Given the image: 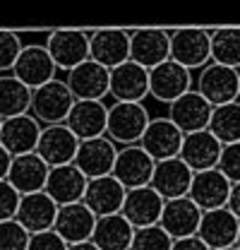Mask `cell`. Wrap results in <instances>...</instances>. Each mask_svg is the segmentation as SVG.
Here are the masks:
<instances>
[{
    "mask_svg": "<svg viewBox=\"0 0 240 250\" xmlns=\"http://www.w3.org/2000/svg\"><path fill=\"white\" fill-rule=\"evenodd\" d=\"M27 250H67V243L60 238L53 229H48V231L31 233Z\"/></svg>",
    "mask_w": 240,
    "mask_h": 250,
    "instance_id": "cell-39",
    "label": "cell"
},
{
    "mask_svg": "<svg viewBox=\"0 0 240 250\" xmlns=\"http://www.w3.org/2000/svg\"><path fill=\"white\" fill-rule=\"evenodd\" d=\"M211 106L209 101L197 94L195 89L187 94H182L178 101H173L168 106V121L178 127L182 135H190V132H202L209 127V121H211Z\"/></svg>",
    "mask_w": 240,
    "mask_h": 250,
    "instance_id": "cell-12",
    "label": "cell"
},
{
    "mask_svg": "<svg viewBox=\"0 0 240 250\" xmlns=\"http://www.w3.org/2000/svg\"><path fill=\"white\" fill-rule=\"evenodd\" d=\"M46 51L58 70H75L77 65L89 61V34L75 29L53 31L46 41Z\"/></svg>",
    "mask_w": 240,
    "mask_h": 250,
    "instance_id": "cell-9",
    "label": "cell"
},
{
    "mask_svg": "<svg viewBox=\"0 0 240 250\" xmlns=\"http://www.w3.org/2000/svg\"><path fill=\"white\" fill-rule=\"evenodd\" d=\"M223 250H238V248H236V246H233V248H223Z\"/></svg>",
    "mask_w": 240,
    "mask_h": 250,
    "instance_id": "cell-45",
    "label": "cell"
},
{
    "mask_svg": "<svg viewBox=\"0 0 240 250\" xmlns=\"http://www.w3.org/2000/svg\"><path fill=\"white\" fill-rule=\"evenodd\" d=\"M200 221H202V209L190 197H178V200L163 202V212H161L159 226L173 241H180V238L197 236Z\"/></svg>",
    "mask_w": 240,
    "mask_h": 250,
    "instance_id": "cell-22",
    "label": "cell"
},
{
    "mask_svg": "<svg viewBox=\"0 0 240 250\" xmlns=\"http://www.w3.org/2000/svg\"><path fill=\"white\" fill-rule=\"evenodd\" d=\"M192 92V72L171 58L149 70V96L171 106L182 94Z\"/></svg>",
    "mask_w": 240,
    "mask_h": 250,
    "instance_id": "cell-7",
    "label": "cell"
},
{
    "mask_svg": "<svg viewBox=\"0 0 240 250\" xmlns=\"http://www.w3.org/2000/svg\"><path fill=\"white\" fill-rule=\"evenodd\" d=\"M211 62L240 70V29L223 27L211 31Z\"/></svg>",
    "mask_w": 240,
    "mask_h": 250,
    "instance_id": "cell-33",
    "label": "cell"
},
{
    "mask_svg": "<svg viewBox=\"0 0 240 250\" xmlns=\"http://www.w3.org/2000/svg\"><path fill=\"white\" fill-rule=\"evenodd\" d=\"M231 188H233V183L219 168H211V171H202V173L192 176L187 197L202 212H211V209H221V207L228 205Z\"/></svg>",
    "mask_w": 240,
    "mask_h": 250,
    "instance_id": "cell-16",
    "label": "cell"
},
{
    "mask_svg": "<svg viewBox=\"0 0 240 250\" xmlns=\"http://www.w3.org/2000/svg\"><path fill=\"white\" fill-rule=\"evenodd\" d=\"M171 58V31L163 29H137L130 31V61L144 70Z\"/></svg>",
    "mask_w": 240,
    "mask_h": 250,
    "instance_id": "cell-11",
    "label": "cell"
},
{
    "mask_svg": "<svg viewBox=\"0 0 240 250\" xmlns=\"http://www.w3.org/2000/svg\"><path fill=\"white\" fill-rule=\"evenodd\" d=\"M94 226H96L94 212L84 202H75V205H67V207H58L53 231L67 246H77V243L91 241Z\"/></svg>",
    "mask_w": 240,
    "mask_h": 250,
    "instance_id": "cell-24",
    "label": "cell"
},
{
    "mask_svg": "<svg viewBox=\"0 0 240 250\" xmlns=\"http://www.w3.org/2000/svg\"><path fill=\"white\" fill-rule=\"evenodd\" d=\"M31 89L12 75H0V118H15L29 113Z\"/></svg>",
    "mask_w": 240,
    "mask_h": 250,
    "instance_id": "cell-31",
    "label": "cell"
},
{
    "mask_svg": "<svg viewBox=\"0 0 240 250\" xmlns=\"http://www.w3.org/2000/svg\"><path fill=\"white\" fill-rule=\"evenodd\" d=\"M238 231H240V221L233 217V212L228 207H221V209L202 212L197 238L209 250H223L236 246Z\"/></svg>",
    "mask_w": 240,
    "mask_h": 250,
    "instance_id": "cell-17",
    "label": "cell"
},
{
    "mask_svg": "<svg viewBox=\"0 0 240 250\" xmlns=\"http://www.w3.org/2000/svg\"><path fill=\"white\" fill-rule=\"evenodd\" d=\"M132 236L135 229L130 226V221L122 214H111V217L96 219L91 243L99 250H130Z\"/></svg>",
    "mask_w": 240,
    "mask_h": 250,
    "instance_id": "cell-30",
    "label": "cell"
},
{
    "mask_svg": "<svg viewBox=\"0 0 240 250\" xmlns=\"http://www.w3.org/2000/svg\"><path fill=\"white\" fill-rule=\"evenodd\" d=\"M108 82H111V70L101 67L99 62L84 61L75 70L67 72V89L75 96V101H103L108 94Z\"/></svg>",
    "mask_w": 240,
    "mask_h": 250,
    "instance_id": "cell-13",
    "label": "cell"
},
{
    "mask_svg": "<svg viewBox=\"0 0 240 250\" xmlns=\"http://www.w3.org/2000/svg\"><path fill=\"white\" fill-rule=\"evenodd\" d=\"M116 154H118V147L103 135V137L80 142V149H77V156H75L72 164L82 171V176L87 181H94V178L111 176L113 164H116Z\"/></svg>",
    "mask_w": 240,
    "mask_h": 250,
    "instance_id": "cell-14",
    "label": "cell"
},
{
    "mask_svg": "<svg viewBox=\"0 0 240 250\" xmlns=\"http://www.w3.org/2000/svg\"><path fill=\"white\" fill-rule=\"evenodd\" d=\"M22 39L15 31H0V75H10L22 51Z\"/></svg>",
    "mask_w": 240,
    "mask_h": 250,
    "instance_id": "cell-36",
    "label": "cell"
},
{
    "mask_svg": "<svg viewBox=\"0 0 240 250\" xmlns=\"http://www.w3.org/2000/svg\"><path fill=\"white\" fill-rule=\"evenodd\" d=\"M236 248L240 250V231H238V238H236Z\"/></svg>",
    "mask_w": 240,
    "mask_h": 250,
    "instance_id": "cell-44",
    "label": "cell"
},
{
    "mask_svg": "<svg viewBox=\"0 0 240 250\" xmlns=\"http://www.w3.org/2000/svg\"><path fill=\"white\" fill-rule=\"evenodd\" d=\"M48 171L51 168L31 152V154L12 156V164H10V171H7L5 181L20 195H31V192H41L46 188Z\"/></svg>",
    "mask_w": 240,
    "mask_h": 250,
    "instance_id": "cell-28",
    "label": "cell"
},
{
    "mask_svg": "<svg viewBox=\"0 0 240 250\" xmlns=\"http://www.w3.org/2000/svg\"><path fill=\"white\" fill-rule=\"evenodd\" d=\"M108 94L118 104H142L149 96V70L127 61L111 70Z\"/></svg>",
    "mask_w": 240,
    "mask_h": 250,
    "instance_id": "cell-10",
    "label": "cell"
},
{
    "mask_svg": "<svg viewBox=\"0 0 240 250\" xmlns=\"http://www.w3.org/2000/svg\"><path fill=\"white\" fill-rule=\"evenodd\" d=\"M56 72L58 67L53 65L46 46H39V43H29V46H22L17 62L12 67V77H17L24 87H29L31 92L43 87L46 82L56 80Z\"/></svg>",
    "mask_w": 240,
    "mask_h": 250,
    "instance_id": "cell-8",
    "label": "cell"
},
{
    "mask_svg": "<svg viewBox=\"0 0 240 250\" xmlns=\"http://www.w3.org/2000/svg\"><path fill=\"white\" fill-rule=\"evenodd\" d=\"M80 149V140L72 135V130L67 125H48V127H41V135H39V142H36V149L34 154L39 156L48 168H56V166H67L75 161Z\"/></svg>",
    "mask_w": 240,
    "mask_h": 250,
    "instance_id": "cell-5",
    "label": "cell"
},
{
    "mask_svg": "<svg viewBox=\"0 0 240 250\" xmlns=\"http://www.w3.org/2000/svg\"><path fill=\"white\" fill-rule=\"evenodd\" d=\"M182 132H180L176 125L171 123L168 118H151L142 140H140V147L154 159V161H166V159H176L180 154V147H182Z\"/></svg>",
    "mask_w": 240,
    "mask_h": 250,
    "instance_id": "cell-20",
    "label": "cell"
},
{
    "mask_svg": "<svg viewBox=\"0 0 240 250\" xmlns=\"http://www.w3.org/2000/svg\"><path fill=\"white\" fill-rule=\"evenodd\" d=\"M151 116L144 104H118L108 106V121H106V137L116 147H132L140 145Z\"/></svg>",
    "mask_w": 240,
    "mask_h": 250,
    "instance_id": "cell-1",
    "label": "cell"
},
{
    "mask_svg": "<svg viewBox=\"0 0 240 250\" xmlns=\"http://www.w3.org/2000/svg\"><path fill=\"white\" fill-rule=\"evenodd\" d=\"M221 149H223V145L209 130H202V132H190L182 137V147H180L178 156L192 173H202V171H211L219 166Z\"/></svg>",
    "mask_w": 240,
    "mask_h": 250,
    "instance_id": "cell-19",
    "label": "cell"
},
{
    "mask_svg": "<svg viewBox=\"0 0 240 250\" xmlns=\"http://www.w3.org/2000/svg\"><path fill=\"white\" fill-rule=\"evenodd\" d=\"M75 106V96L70 94L65 80H51L43 87L31 92V106L29 113L39 121L41 127L48 125H62L67 121L70 111Z\"/></svg>",
    "mask_w": 240,
    "mask_h": 250,
    "instance_id": "cell-2",
    "label": "cell"
},
{
    "mask_svg": "<svg viewBox=\"0 0 240 250\" xmlns=\"http://www.w3.org/2000/svg\"><path fill=\"white\" fill-rule=\"evenodd\" d=\"M56 214H58V205L41 190V192L22 195L20 207H17V214H15V221L22 224L29 233H39V231L53 229Z\"/></svg>",
    "mask_w": 240,
    "mask_h": 250,
    "instance_id": "cell-27",
    "label": "cell"
},
{
    "mask_svg": "<svg viewBox=\"0 0 240 250\" xmlns=\"http://www.w3.org/2000/svg\"><path fill=\"white\" fill-rule=\"evenodd\" d=\"M89 61L113 70L130 61V31L99 29L89 34Z\"/></svg>",
    "mask_w": 240,
    "mask_h": 250,
    "instance_id": "cell-18",
    "label": "cell"
},
{
    "mask_svg": "<svg viewBox=\"0 0 240 250\" xmlns=\"http://www.w3.org/2000/svg\"><path fill=\"white\" fill-rule=\"evenodd\" d=\"M238 75H240V70H238ZM238 101H240V94H238Z\"/></svg>",
    "mask_w": 240,
    "mask_h": 250,
    "instance_id": "cell-46",
    "label": "cell"
},
{
    "mask_svg": "<svg viewBox=\"0 0 240 250\" xmlns=\"http://www.w3.org/2000/svg\"><path fill=\"white\" fill-rule=\"evenodd\" d=\"M192 171L182 164V159H166V161H156L154 166V176H151L149 186L163 197V202L168 200H178L187 197V190L192 183Z\"/></svg>",
    "mask_w": 240,
    "mask_h": 250,
    "instance_id": "cell-25",
    "label": "cell"
},
{
    "mask_svg": "<svg viewBox=\"0 0 240 250\" xmlns=\"http://www.w3.org/2000/svg\"><path fill=\"white\" fill-rule=\"evenodd\" d=\"M154 166H156V161L140 145L118 147V154H116V164H113L111 176L125 190L147 188L151 183V176H154Z\"/></svg>",
    "mask_w": 240,
    "mask_h": 250,
    "instance_id": "cell-6",
    "label": "cell"
},
{
    "mask_svg": "<svg viewBox=\"0 0 240 250\" xmlns=\"http://www.w3.org/2000/svg\"><path fill=\"white\" fill-rule=\"evenodd\" d=\"M161 212H163V197L151 186L127 190L122 200V209H120V214L130 221L132 229L159 226Z\"/></svg>",
    "mask_w": 240,
    "mask_h": 250,
    "instance_id": "cell-15",
    "label": "cell"
},
{
    "mask_svg": "<svg viewBox=\"0 0 240 250\" xmlns=\"http://www.w3.org/2000/svg\"><path fill=\"white\" fill-rule=\"evenodd\" d=\"M29 236V231L15 219L0 221V250H27Z\"/></svg>",
    "mask_w": 240,
    "mask_h": 250,
    "instance_id": "cell-35",
    "label": "cell"
},
{
    "mask_svg": "<svg viewBox=\"0 0 240 250\" xmlns=\"http://www.w3.org/2000/svg\"><path fill=\"white\" fill-rule=\"evenodd\" d=\"M0 125H2V118H0Z\"/></svg>",
    "mask_w": 240,
    "mask_h": 250,
    "instance_id": "cell-47",
    "label": "cell"
},
{
    "mask_svg": "<svg viewBox=\"0 0 240 250\" xmlns=\"http://www.w3.org/2000/svg\"><path fill=\"white\" fill-rule=\"evenodd\" d=\"M39 135H41V125L31 113L5 118L0 125V147L10 156L31 154L36 149Z\"/></svg>",
    "mask_w": 240,
    "mask_h": 250,
    "instance_id": "cell-23",
    "label": "cell"
},
{
    "mask_svg": "<svg viewBox=\"0 0 240 250\" xmlns=\"http://www.w3.org/2000/svg\"><path fill=\"white\" fill-rule=\"evenodd\" d=\"M10 164H12V156H10L5 149H2V147H0V181H5V178H7Z\"/></svg>",
    "mask_w": 240,
    "mask_h": 250,
    "instance_id": "cell-42",
    "label": "cell"
},
{
    "mask_svg": "<svg viewBox=\"0 0 240 250\" xmlns=\"http://www.w3.org/2000/svg\"><path fill=\"white\" fill-rule=\"evenodd\" d=\"M125 188L120 186L113 176H103V178H94L87 183L84 192V205L94 212V217H111L120 214L122 209V200H125Z\"/></svg>",
    "mask_w": 240,
    "mask_h": 250,
    "instance_id": "cell-29",
    "label": "cell"
},
{
    "mask_svg": "<svg viewBox=\"0 0 240 250\" xmlns=\"http://www.w3.org/2000/svg\"><path fill=\"white\" fill-rule=\"evenodd\" d=\"M171 61L185 70H202L211 62V31L178 29L171 31Z\"/></svg>",
    "mask_w": 240,
    "mask_h": 250,
    "instance_id": "cell-3",
    "label": "cell"
},
{
    "mask_svg": "<svg viewBox=\"0 0 240 250\" xmlns=\"http://www.w3.org/2000/svg\"><path fill=\"white\" fill-rule=\"evenodd\" d=\"M197 94H202L211 106H223V104H233L238 101L240 94V75L233 67H223L209 62L200 70L197 75Z\"/></svg>",
    "mask_w": 240,
    "mask_h": 250,
    "instance_id": "cell-4",
    "label": "cell"
},
{
    "mask_svg": "<svg viewBox=\"0 0 240 250\" xmlns=\"http://www.w3.org/2000/svg\"><path fill=\"white\" fill-rule=\"evenodd\" d=\"M233 186L240 183V142L236 145H226L221 149V159H219V166H216Z\"/></svg>",
    "mask_w": 240,
    "mask_h": 250,
    "instance_id": "cell-37",
    "label": "cell"
},
{
    "mask_svg": "<svg viewBox=\"0 0 240 250\" xmlns=\"http://www.w3.org/2000/svg\"><path fill=\"white\" fill-rule=\"evenodd\" d=\"M106 121H108V106L103 101H75L65 125L72 130V135L80 142H84L94 137H103Z\"/></svg>",
    "mask_w": 240,
    "mask_h": 250,
    "instance_id": "cell-26",
    "label": "cell"
},
{
    "mask_svg": "<svg viewBox=\"0 0 240 250\" xmlns=\"http://www.w3.org/2000/svg\"><path fill=\"white\" fill-rule=\"evenodd\" d=\"M231 212H233V217L240 221V183L231 188V197H228V205H226Z\"/></svg>",
    "mask_w": 240,
    "mask_h": 250,
    "instance_id": "cell-41",
    "label": "cell"
},
{
    "mask_svg": "<svg viewBox=\"0 0 240 250\" xmlns=\"http://www.w3.org/2000/svg\"><path fill=\"white\" fill-rule=\"evenodd\" d=\"M171 250H209L197 236H190V238H180V241H173V248Z\"/></svg>",
    "mask_w": 240,
    "mask_h": 250,
    "instance_id": "cell-40",
    "label": "cell"
},
{
    "mask_svg": "<svg viewBox=\"0 0 240 250\" xmlns=\"http://www.w3.org/2000/svg\"><path fill=\"white\" fill-rule=\"evenodd\" d=\"M173 238L161 229V226H147V229H135L130 250H171Z\"/></svg>",
    "mask_w": 240,
    "mask_h": 250,
    "instance_id": "cell-34",
    "label": "cell"
},
{
    "mask_svg": "<svg viewBox=\"0 0 240 250\" xmlns=\"http://www.w3.org/2000/svg\"><path fill=\"white\" fill-rule=\"evenodd\" d=\"M207 130L223 147L240 142V101L216 106L211 111V121Z\"/></svg>",
    "mask_w": 240,
    "mask_h": 250,
    "instance_id": "cell-32",
    "label": "cell"
},
{
    "mask_svg": "<svg viewBox=\"0 0 240 250\" xmlns=\"http://www.w3.org/2000/svg\"><path fill=\"white\" fill-rule=\"evenodd\" d=\"M67 250H99L91 241H87V243H77V246H67Z\"/></svg>",
    "mask_w": 240,
    "mask_h": 250,
    "instance_id": "cell-43",
    "label": "cell"
},
{
    "mask_svg": "<svg viewBox=\"0 0 240 250\" xmlns=\"http://www.w3.org/2000/svg\"><path fill=\"white\" fill-rule=\"evenodd\" d=\"M22 195L10 186L7 181H0V221H10L17 214Z\"/></svg>",
    "mask_w": 240,
    "mask_h": 250,
    "instance_id": "cell-38",
    "label": "cell"
},
{
    "mask_svg": "<svg viewBox=\"0 0 240 250\" xmlns=\"http://www.w3.org/2000/svg\"><path fill=\"white\" fill-rule=\"evenodd\" d=\"M87 183H89V181L82 176V171H80L75 164L56 166V168L48 171L43 192H46L58 207H67V205H75V202H82V200H84Z\"/></svg>",
    "mask_w": 240,
    "mask_h": 250,
    "instance_id": "cell-21",
    "label": "cell"
}]
</instances>
